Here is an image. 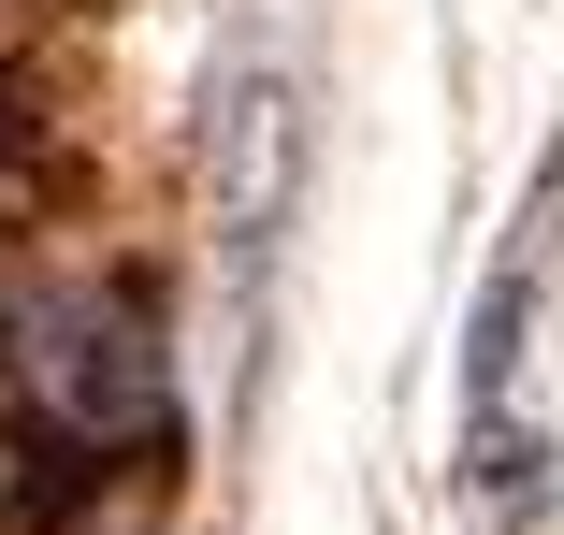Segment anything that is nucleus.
I'll return each mask as SVG.
<instances>
[{
  "mask_svg": "<svg viewBox=\"0 0 564 535\" xmlns=\"http://www.w3.org/2000/svg\"><path fill=\"white\" fill-rule=\"evenodd\" d=\"M15 334H30V376L73 405V435H160V348L131 304L44 290V304H15Z\"/></svg>",
  "mask_w": 564,
  "mask_h": 535,
  "instance_id": "obj_1",
  "label": "nucleus"
}]
</instances>
